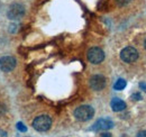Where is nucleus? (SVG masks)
<instances>
[{"label": "nucleus", "mask_w": 146, "mask_h": 137, "mask_svg": "<svg viewBox=\"0 0 146 137\" xmlns=\"http://www.w3.org/2000/svg\"><path fill=\"white\" fill-rule=\"evenodd\" d=\"M94 116V109L91 106H80L74 110V117L79 121H88Z\"/></svg>", "instance_id": "nucleus-1"}, {"label": "nucleus", "mask_w": 146, "mask_h": 137, "mask_svg": "<svg viewBox=\"0 0 146 137\" xmlns=\"http://www.w3.org/2000/svg\"><path fill=\"white\" fill-rule=\"evenodd\" d=\"M52 126V119L47 115H40L33 121V127L37 132H47Z\"/></svg>", "instance_id": "nucleus-2"}, {"label": "nucleus", "mask_w": 146, "mask_h": 137, "mask_svg": "<svg viewBox=\"0 0 146 137\" xmlns=\"http://www.w3.org/2000/svg\"><path fill=\"white\" fill-rule=\"evenodd\" d=\"M25 15V7L20 3H13L7 13V17L10 20H19Z\"/></svg>", "instance_id": "nucleus-3"}, {"label": "nucleus", "mask_w": 146, "mask_h": 137, "mask_svg": "<svg viewBox=\"0 0 146 137\" xmlns=\"http://www.w3.org/2000/svg\"><path fill=\"white\" fill-rule=\"evenodd\" d=\"M88 60L92 64H99L105 60V53L99 47H91L88 51Z\"/></svg>", "instance_id": "nucleus-4"}, {"label": "nucleus", "mask_w": 146, "mask_h": 137, "mask_svg": "<svg viewBox=\"0 0 146 137\" xmlns=\"http://www.w3.org/2000/svg\"><path fill=\"white\" fill-rule=\"evenodd\" d=\"M120 59L126 63H133L138 59V52L135 47L128 46L120 52Z\"/></svg>", "instance_id": "nucleus-5"}, {"label": "nucleus", "mask_w": 146, "mask_h": 137, "mask_svg": "<svg viewBox=\"0 0 146 137\" xmlns=\"http://www.w3.org/2000/svg\"><path fill=\"white\" fill-rule=\"evenodd\" d=\"M89 83H90V86H91L92 90H94V91H101V90L105 89L107 82H106V78L104 75H101V74H94V75H92L91 78H90Z\"/></svg>", "instance_id": "nucleus-6"}, {"label": "nucleus", "mask_w": 146, "mask_h": 137, "mask_svg": "<svg viewBox=\"0 0 146 137\" xmlns=\"http://www.w3.org/2000/svg\"><path fill=\"white\" fill-rule=\"evenodd\" d=\"M17 61L13 56H2L0 59V70L2 72H10L16 68Z\"/></svg>", "instance_id": "nucleus-7"}, {"label": "nucleus", "mask_w": 146, "mask_h": 137, "mask_svg": "<svg viewBox=\"0 0 146 137\" xmlns=\"http://www.w3.org/2000/svg\"><path fill=\"white\" fill-rule=\"evenodd\" d=\"M113 127V122L110 119L107 118H102V119L97 120L94 122V125L92 126V130H96V132H99V130H108L111 129Z\"/></svg>", "instance_id": "nucleus-8"}, {"label": "nucleus", "mask_w": 146, "mask_h": 137, "mask_svg": "<svg viewBox=\"0 0 146 137\" xmlns=\"http://www.w3.org/2000/svg\"><path fill=\"white\" fill-rule=\"evenodd\" d=\"M110 107H111V109H112L115 112H119V111H123V110L126 108V103L124 102L123 100L118 99V98H115V99L111 100Z\"/></svg>", "instance_id": "nucleus-9"}, {"label": "nucleus", "mask_w": 146, "mask_h": 137, "mask_svg": "<svg viewBox=\"0 0 146 137\" xmlns=\"http://www.w3.org/2000/svg\"><path fill=\"white\" fill-rule=\"evenodd\" d=\"M126 81L124 80V79H118L117 81H116V83H115V86H113V89L115 90H117V91H120V90H124L125 89V86H126Z\"/></svg>", "instance_id": "nucleus-10"}, {"label": "nucleus", "mask_w": 146, "mask_h": 137, "mask_svg": "<svg viewBox=\"0 0 146 137\" xmlns=\"http://www.w3.org/2000/svg\"><path fill=\"white\" fill-rule=\"evenodd\" d=\"M17 129H18L19 132H23V133L27 132V127H26L23 122H18V124H17Z\"/></svg>", "instance_id": "nucleus-11"}, {"label": "nucleus", "mask_w": 146, "mask_h": 137, "mask_svg": "<svg viewBox=\"0 0 146 137\" xmlns=\"http://www.w3.org/2000/svg\"><path fill=\"white\" fill-rule=\"evenodd\" d=\"M129 1L130 0H117V3H118V6L123 7V6H126Z\"/></svg>", "instance_id": "nucleus-12"}, {"label": "nucleus", "mask_w": 146, "mask_h": 137, "mask_svg": "<svg viewBox=\"0 0 146 137\" xmlns=\"http://www.w3.org/2000/svg\"><path fill=\"white\" fill-rule=\"evenodd\" d=\"M17 27H18V26H17L16 24H11V25H10V28H9V32H10V33H15V32L17 31Z\"/></svg>", "instance_id": "nucleus-13"}, {"label": "nucleus", "mask_w": 146, "mask_h": 137, "mask_svg": "<svg viewBox=\"0 0 146 137\" xmlns=\"http://www.w3.org/2000/svg\"><path fill=\"white\" fill-rule=\"evenodd\" d=\"M131 99H135V100H141V99H142V96H141L139 93H134V94L131 96Z\"/></svg>", "instance_id": "nucleus-14"}, {"label": "nucleus", "mask_w": 146, "mask_h": 137, "mask_svg": "<svg viewBox=\"0 0 146 137\" xmlns=\"http://www.w3.org/2000/svg\"><path fill=\"white\" fill-rule=\"evenodd\" d=\"M136 137H146V130H142V132H139Z\"/></svg>", "instance_id": "nucleus-15"}, {"label": "nucleus", "mask_w": 146, "mask_h": 137, "mask_svg": "<svg viewBox=\"0 0 146 137\" xmlns=\"http://www.w3.org/2000/svg\"><path fill=\"white\" fill-rule=\"evenodd\" d=\"M139 86H141V89H142V90H143V91L146 93V83H144V82H141V83H139Z\"/></svg>", "instance_id": "nucleus-16"}, {"label": "nucleus", "mask_w": 146, "mask_h": 137, "mask_svg": "<svg viewBox=\"0 0 146 137\" xmlns=\"http://www.w3.org/2000/svg\"><path fill=\"white\" fill-rule=\"evenodd\" d=\"M5 112H6L5 106H3V104H0V115H2V114H5Z\"/></svg>", "instance_id": "nucleus-17"}, {"label": "nucleus", "mask_w": 146, "mask_h": 137, "mask_svg": "<svg viewBox=\"0 0 146 137\" xmlns=\"http://www.w3.org/2000/svg\"><path fill=\"white\" fill-rule=\"evenodd\" d=\"M0 137H7V133L2 129H0Z\"/></svg>", "instance_id": "nucleus-18"}, {"label": "nucleus", "mask_w": 146, "mask_h": 137, "mask_svg": "<svg viewBox=\"0 0 146 137\" xmlns=\"http://www.w3.org/2000/svg\"><path fill=\"white\" fill-rule=\"evenodd\" d=\"M101 137H111V134H109V133H102Z\"/></svg>", "instance_id": "nucleus-19"}, {"label": "nucleus", "mask_w": 146, "mask_h": 137, "mask_svg": "<svg viewBox=\"0 0 146 137\" xmlns=\"http://www.w3.org/2000/svg\"><path fill=\"white\" fill-rule=\"evenodd\" d=\"M144 46H145V49H146V39H145V42H144Z\"/></svg>", "instance_id": "nucleus-20"}]
</instances>
